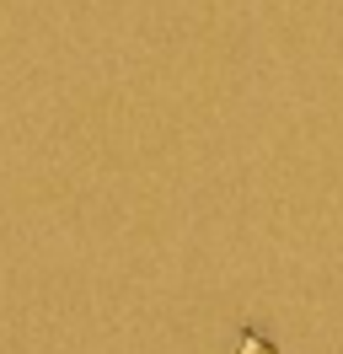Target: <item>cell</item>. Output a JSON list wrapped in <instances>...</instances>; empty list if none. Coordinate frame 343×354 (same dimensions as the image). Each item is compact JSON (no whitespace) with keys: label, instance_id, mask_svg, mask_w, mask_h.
<instances>
[{"label":"cell","instance_id":"obj_1","mask_svg":"<svg viewBox=\"0 0 343 354\" xmlns=\"http://www.w3.org/2000/svg\"><path fill=\"white\" fill-rule=\"evenodd\" d=\"M236 354H279L263 333H241V344H236Z\"/></svg>","mask_w":343,"mask_h":354}]
</instances>
